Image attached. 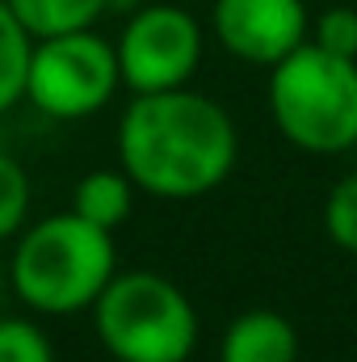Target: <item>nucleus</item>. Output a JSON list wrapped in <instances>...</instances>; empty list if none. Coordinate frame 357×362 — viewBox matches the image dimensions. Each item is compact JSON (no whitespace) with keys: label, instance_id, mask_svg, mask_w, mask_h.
Returning a JSON list of instances; mask_svg holds the SVG:
<instances>
[{"label":"nucleus","instance_id":"f257e3e1","mask_svg":"<svg viewBox=\"0 0 357 362\" xmlns=\"http://www.w3.org/2000/svg\"><path fill=\"white\" fill-rule=\"evenodd\" d=\"M240 160L231 114L198 89L135 93L118 122V165L139 194L189 202L214 194Z\"/></svg>","mask_w":357,"mask_h":362},{"label":"nucleus","instance_id":"f03ea898","mask_svg":"<svg viewBox=\"0 0 357 362\" xmlns=\"http://www.w3.org/2000/svg\"><path fill=\"white\" fill-rule=\"evenodd\" d=\"M114 274V232L80 219L72 206L21 228L8 257L13 295L42 316H76L92 308Z\"/></svg>","mask_w":357,"mask_h":362},{"label":"nucleus","instance_id":"7ed1b4c3","mask_svg":"<svg viewBox=\"0 0 357 362\" xmlns=\"http://www.w3.org/2000/svg\"><path fill=\"white\" fill-rule=\"evenodd\" d=\"M269 118L298 152L341 156L357 148V59L307 38L269 68Z\"/></svg>","mask_w":357,"mask_h":362},{"label":"nucleus","instance_id":"20e7f679","mask_svg":"<svg viewBox=\"0 0 357 362\" xmlns=\"http://www.w3.org/2000/svg\"><path fill=\"white\" fill-rule=\"evenodd\" d=\"M97 341L114 362H189L198 312L169 274L118 270L92 303Z\"/></svg>","mask_w":357,"mask_h":362},{"label":"nucleus","instance_id":"39448f33","mask_svg":"<svg viewBox=\"0 0 357 362\" xmlns=\"http://www.w3.org/2000/svg\"><path fill=\"white\" fill-rule=\"evenodd\" d=\"M122 89L118 51L97 30H72L34 38L30 51V76H25V101L59 122L92 118L114 101Z\"/></svg>","mask_w":357,"mask_h":362},{"label":"nucleus","instance_id":"423d86ee","mask_svg":"<svg viewBox=\"0 0 357 362\" xmlns=\"http://www.w3.org/2000/svg\"><path fill=\"white\" fill-rule=\"evenodd\" d=\"M114 51L122 85L131 93L185 89L202 64L206 34L181 4H143L122 21Z\"/></svg>","mask_w":357,"mask_h":362},{"label":"nucleus","instance_id":"0eeeda50","mask_svg":"<svg viewBox=\"0 0 357 362\" xmlns=\"http://www.w3.org/2000/svg\"><path fill=\"white\" fill-rule=\"evenodd\" d=\"M210 30L227 55L273 68L311 38V17L303 0H214Z\"/></svg>","mask_w":357,"mask_h":362},{"label":"nucleus","instance_id":"6e6552de","mask_svg":"<svg viewBox=\"0 0 357 362\" xmlns=\"http://www.w3.org/2000/svg\"><path fill=\"white\" fill-rule=\"evenodd\" d=\"M219 362H298V333L282 312L248 308L227 325Z\"/></svg>","mask_w":357,"mask_h":362},{"label":"nucleus","instance_id":"1a4fd4ad","mask_svg":"<svg viewBox=\"0 0 357 362\" xmlns=\"http://www.w3.org/2000/svg\"><path fill=\"white\" fill-rule=\"evenodd\" d=\"M135 194L139 189L122 173V165L118 169H92L72 189V211L97 228H105V232H118L135 211Z\"/></svg>","mask_w":357,"mask_h":362},{"label":"nucleus","instance_id":"9d476101","mask_svg":"<svg viewBox=\"0 0 357 362\" xmlns=\"http://www.w3.org/2000/svg\"><path fill=\"white\" fill-rule=\"evenodd\" d=\"M8 8L34 38L92 30L105 17V0H8Z\"/></svg>","mask_w":357,"mask_h":362},{"label":"nucleus","instance_id":"9b49d317","mask_svg":"<svg viewBox=\"0 0 357 362\" xmlns=\"http://www.w3.org/2000/svg\"><path fill=\"white\" fill-rule=\"evenodd\" d=\"M30 51H34V34L17 21L8 0H0V114H8L17 101H25Z\"/></svg>","mask_w":357,"mask_h":362},{"label":"nucleus","instance_id":"f8f14e48","mask_svg":"<svg viewBox=\"0 0 357 362\" xmlns=\"http://www.w3.org/2000/svg\"><path fill=\"white\" fill-rule=\"evenodd\" d=\"M30 215V173L0 148V245L25 228Z\"/></svg>","mask_w":357,"mask_h":362},{"label":"nucleus","instance_id":"ddd939ff","mask_svg":"<svg viewBox=\"0 0 357 362\" xmlns=\"http://www.w3.org/2000/svg\"><path fill=\"white\" fill-rule=\"evenodd\" d=\"M324 228L337 249L357 257V169L345 173L324 198Z\"/></svg>","mask_w":357,"mask_h":362},{"label":"nucleus","instance_id":"4468645a","mask_svg":"<svg viewBox=\"0 0 357 362\" xmlns=\"http://www.w3.org/2000/svg\"><path fill=\"white\" fill-rule=\"evenodd\" d=\"M0 362H55V346L34 320L0 316Z\"/></svg>","mask_w":357,"mask_h":362},{"label":"nucleus","instance_id":"2eb2a0df","mask_svg":"<svg viewBox=\"0 0 357 362\" xmlns=\"http://www.w3.org/2000/svg\"><path fill=\"white\" fill-rule=\"evenodd\" d=\"M311 42L324 47V51H332V55L357 59V8H349V4L324 8L311 21Z\"/></svg>","mask_w":357,"mask_h":362},{"label":"nucleus","instance_id":"dca6fc26","mask_svg":"<svg viewBox=\"0 0 357 362\" xmlns=\"http://www.w3.org/2000/svg\"><path fill=\"white\" fill-rule=\"evenodd\" d=\"M147 0H105V17L114 13V17H131L135 8H143Z\"/></svg>","mask_w":357,"mask_h":362},{"label":"nucleus","instance_id":"f3484780","mask_svg":"<svg viewBox=\"0 0 357 362\" xmlns=\"http://www.w3.org/2000/svg\"><path fill=\"white\" fill-rule=\"evenodd\" d=\"M4 291H8V266L0 262V303H4Z\"/></svg>","mask_w":357,"mask_h":362},{"label":"nucleus","instance_id":"a211bd4d","mask_svg":"<svg viewBox=\"0 0 357 362\" xmlns=\"http://www.w3.org/2000/svg\"><path fill=\"white\" fill-rule=\"evenodd\" d=\"M0 148H4V144H0Z\"/></svg>","mask_w":357,"mask_h":362}]
</instances>
